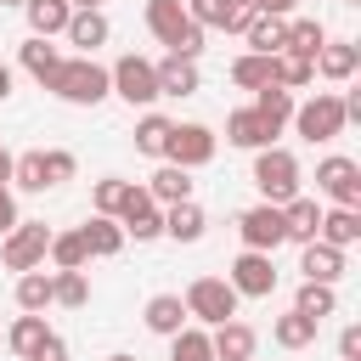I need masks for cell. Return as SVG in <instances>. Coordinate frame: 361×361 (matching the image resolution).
<instances>
[{
	"label": "cell",
	"mask_w": 361,
	"mask_h": 361,
	"mask_svg": "<svg viewBox=\"0 0 361 361\" xmlns=\"http://www.w3.org/2000/svg\"><path fill=\"white\" fill-rule=\"evenodd\" d=\"M45 90H56L68 107H102L113 96V79H107V68L96 56H62V68H56V79Z\"/></svg>",
	"instance_id": "6da1fadb"
},
{
	"label": "cell",
	"mask_w": 361,
	"mask_h": 361,
	"mask_svg": "<svg viewBox=\"0 0 361 361\" xmlns=\"http://www.w3.org/2000/svg\"><path fill=\"white\" fill-rule=\"evenodd\" d=\"M147 28H152V39L158 45H169L175 56H203V34L209 28H197L192 17H186V0H147Z\"/></svg>",
	"instance_id": "7a4b0ae2"
},
{
	"label": "cell",
	"mask_w": 361,
	"mask_h": 361,
	"mask_svg": "<svg viewBox=\"0 0 361 361\" xmlns=\"http://www.w3.org/2000/svg\"><path fill=\"white\" fill-rule=\"evenodd\" d=\"M293 130L316 147V141H338L344 130H350V118H344V96L338 90H316L310 102H293Z\"/></svg>",
	"instance_id": "3957f363"
},
{
	"label": "cell",
	"mask_w": 361,
	"mask_h": 361,
	"mask_svg": "<svg viewBox=\"0 0 361 361\" xmlns=\"http://www.w3.org/2000/svg\"><path fill=\"white\" fill-rule=\"evenodd\" d=\"M254 186H259V203H288L299 192V158L288 147H259L254 152Z\"/></svg>",
	"instance_id": "277c9868"
},
{
	"label": "cell",
	"mask_w": 361,
	"mask_h": 361,
	"mask_svg": "<svg viewBox=\"0 0 361 361\" xmlns=\"http://www.w3.org/2000/svg\"><path fill=\"white\" fill-rule=\"evenodd\" d=\"M180 299H186V316L203 322V327H220V322L237 316V288L226 276H192Z\"/></svg>",
	"instance_id": "5b68a950"
},
{
	"label": "cell",
	"mask_w": 361,
	"mask_h": 361,
	"mask_svg": "<svg viewBox=\"0 0 361 361\" xmlns=\"http://www.w3.org/2000/svg\"><path fill=\"white\" fill-rule=\"evenodd\" d=\"M107 79H113V96L118 102H130V107H152L158 102V73H152V62L147 56H118L113 68H107Z\"/></svg>",
	"instance_id": "8992f818"
},
{
	"label": "cell",
	"mask_w": 361,
	"mask_h": 361,
	"mask_svg": "<svg viewBox=\"0 0 361 361\" xmlns=\"http://www.w3.org/2000/svg\"><path fill=\"white\" fill-rule=\"evenodd\" d=\"M316 192H322L327 203H338V209H361V164L344 158V152L322 158V164H316Z\"/></svg>",
	"instance_id": "52a82bcc"
},
{
	"label": "cell",
	"mask_w": 361,
	"mask_h": 361,
	"mask_svg": "<svg viewBox=\"0 0 361 361\" xmlns=\"http://www.w3.org/2000/svg\"><path fill=\"white\" fill-rule=\"evenodd\" d=\"M45 248H51L45 220H17L0 243V259H6V271H34V265H45Z\"/></svg>",
	"instance_id": "ba28073f"
},
{
	"label": "cell",
	"mask_w": 361,
	"mask_h": 361,
	"mask_svg": "<svg viewBox=\"0 0 361 361\" xmlns=\"http://www.w3.org/2000/svg\"><path fill=\"white\" fill-rule=\"evenodd\" d=\"M237 237H243V248L276 254V248L288 243V231H282V203H254V209H243V214H237Z\"/></svg>",
	"instance_id": "9c48e42d"
},
{
	"label": "cell",
	"mask_w": 361,
	"mask_h": 361,
	"mask_svg": "<svg viewBox=\"0 0 361 361\" xmlns=\"http://www.w3.org/2000/svg\"><path fill=\"white\" fill-rule=\"evenodd\" d=\"M226 282L237 288V299H271V293H276V265H271V254H259V248H243V254L231 259Z\"/></svg>",
	"instance_id": "30bf717a"
},
{
	"label": "cell",
	"mask_w": 361,
	"mask_h": 361,
	"mask_svg": "<svg viewBox=\"0 0 361 361\" xmlns=\"http://www.w3.org/2000/svg\"><path fill=\"white\" fill-rule=\"evenodd\" d=\"M214 147H220V135H214L209 124H175V130H169V147H164V164L203 169V164L214 158Z\"/></svg>",
	"instance_id": "8fae6325"
},
{
	"label": "cell",
	"mask_w": 361,
	"mask_h": 361,
	"mask_svg": "<svg viewBox=\"0 0 361 361\" xmlns=\"http://www.w3.org/2000/svg\"><path fill=\"white\" fill-rule=\"evenodd\" d=\"M113 220H118V226H124V237H135V243H152V237H164V209L147 197V186H130Z\"/></svg>",
	"instance_id": "7c38bea8"
},
{
	"label": "cell",
	"mask_w": 361,
	"mask_h": 361,
	"mask_svg": "<svg viewBox=\"0 0 361 361\" xmlns=\"http://www.w3.org/2000/svg\"><path fill=\"white\" fill-rule=\"evenodd\" d=\"M254 0H186V17L197 28H220V34H243L254 23Z\"/></svg>",
	"instance_id": "4fadbf2b"
},
{
	"label": "cell",
	"mask_w": 361,
	"mask_h": 361,
	"mask_svg": "<svg viewBox=\"0 0 361 361\" xmlns=\"http://www.w3.org/2000/svg\"><path fill=\"white\" fill-rule=\"evenodd\" d=\"M68 45H79V56H96V45H107V34H113V23H107V11L102 6H85V11H73L68 17Z\"/></svg>",
	"instance_id": "5bb4252c"
},
{
	"label": "cell",
	"mask_w": 361,
	"mask_h": 361,
	"mask_svg": "<svg viewBox=\"0 0 361 361\" xmlns=\"http://www.w3.org/2000/svg\"><path fill=\"white\" fill-rule=\"evenodd\" d=\"M276 135H282V130H276V124H265L254 107H237V113L226 118V141H231V147H243V152H259V147H271Z\"/></svg>",
	"instance_id": "9a60e30c"
},
{
	"label": "cell",
	"mask_w": 361,
	"mask_h": 361,
	"mask_svg": "<svg viewBox=\"0 0 361 361\" xmlns=\"http://www.w3.org/2000/svg\"><path fill=\"white\" fill-rule=\"evenodd\" d=\"M305 254H299V276L305 282H338L344 276V248H333V243H322V237H310V243H299Z\"/></svg>",
	"instance_id": "2e32d148"
},
{
	"label": "cell",
	"mask_w": 361,
	"mask_h": 361,
	"mask_svg": "<svg viewBox=\"0 0 361 361\" xmlns=\"http://www.w3.org/2000/svg\"><path fill=\"white\" fill-rule=\"evenodd\" d=\"M6 344H11V355H23V361H34V355H45V350L56 344V333L45 327V316H34V310H23V316L11 322V333H6Z\"/></svg>",
	"instance_id": "e0dca14e"
},
{
	"label": "cell",
	"mask_w": 361,
	"mask_h": 361,
	"mask_svg": "<svg viewBox=\"0 0 361 361\" xmlns=\"http://www.w3.org/2000/svg\"><path fill=\"white\" fill-rule=\"evenodd\" d=\"M209 344H214V361H254V350H259V333L248 327V322H220L214 333H209Z\"/></svg>",
	"instance_id": "ac0fdd59"
},
{
	"label": "cell",
	"mask_w": 361,
	"mask_h": 361,
	"mask_svg": "<svg viewBox=\"0 0 361 361\" xmlns=\"http://www.w3.org/2000/svg\"><path fill=\"white\" fill-rule=\"evenodd\" d=\"M17 62H23V73H28L34 85H51V79H56V68H62V51H56L51 39H39V34H28V39H23V51H17Z\"/></svg>",
	"instance_id": "d6986e66"
},
{
	"label": "cell",
	"mask_w": 361,
	"mask_h": 361,
	"mask_svg": "<svg viewBox=\"0 0 361 361\" xmlns=\"http://www.w3.org/2000/svg\"><path fill=\"white\" fill-rule=\"evenodd\" d=\"M355 68H361V45H350V39H327V45L316 51V73L333 79V85L355 79Z\"/></svg>",
	"instance_id": "ffe728a7"
},
{
	"label": "cell",
	"mask_w": 361,
	"mask_h": 361,
	"mask_svg": "<svg viewBox=\"0 0 361 361\" xmlns=\"http://www.w3.org/2000/svg\"><path fill=\"white\" fill-rule=\"evenodd\" d=\"M316 226H322V203L305 197V192H293V197L282 203V231H288V243H310Z\"/></svg>",
	"instance_id": "44dd1931"
},
{
	"label": "cell",
	"mask_w": 361,
	"mask_h": 361,
	"mask_svg": "<svg viewBox=\"0 0 361 361\" xmlns=\"http://www.w3.org/2000/svg\"><path fill=\"white\" fill-rule=\"evenodd\" d=\"M79 237H85V248H90V259H113L130 237H124V226L113 220V214H90L85 226H79Z\"/></svg>",
	"instance_id": "7402d4cb"
},
{
	"label": "cell",
	"mask_w": 361,
	"mask_h": 361,
	"mask_svg": "<svg viewBox=\"0 0 361 361\" xmlns=\"http://www.w3.org/2000/svg\"><path fill=\"white\" fill-rule=\"evenodd\" d=\"M141 322H147L158 338H169V333H180L192 316H186V299H180V293H152L147 310H141Z\"/></svg>",
	"instance_id": "603a6c76"
},
{
	"label": "cell",
	"mask_w": 361,
	"mask_h": 361,
	"mask_svg": "<svg viewBox=\"0 0 361 361\" xmlns=\"http://www.w3.org/2000/svg\"><path fill=\"white\" fill-rule=\"evenodd\" d=\"M152 73H158V96H192L197 90V62L192 56H164V62H152Z\"/></svg>",
	"instance_id": "cb8c5ba5"
},
{
	"label": "cell",
	"mask_w": 361,
	"mask_h": 361,
	"mask_svg": "<svg viewBox=\"0 0 361 361\" xmlns=\"http://www.w3.org/2000/svg\"><path fill=\"white\" fill-rule=\"evenodd\" d=\"M316 237L322 243H333V248H355L361 243V209H322V226H316Z\"/></svg>",
	"instance_id": "d4e9b609"
},
{
	"label": "cell",
	"mask_w": 361,
	"mask_h": 361,
	"mask_svg": "<svg viewBox=\"0 0 361 361\" xmlns=\"http://www.w3.org/2000/svg\"><path fill=\"white\" fill-rule=\"evenodd\" d=\"M23 17H28V34H39V39H56V34L68 28L73 6H68V0H23Z\"/></svg>",
	"instance_id": "484cf974"
},
{
	"label": "cell",
	"mask_w": 361,
	"mask_h": 361,
	"mask_svg": "<svg viewBox=\"0 0 361 361\" xmlns=\"http://www.w3.org/2000/svg\"><path fill=\"white\" fill-rule=\"evenodd\" d=\"M243 39H248V51L276 56V51L288 45V17H276V11H254V23L243 28Z\"/></svg>",
	"instance_id": "4316f807"
},
{
	"label": "cell",
	"mask_w": 361,
	"mask_h": 361,
	"mask_svg": "<svg viewBox=\"0 0 361 361\" xmlns=\"http://www.w3.org/2000/svg\"><path fill=\"white\" fill-rule=\"evenodd\" d=\"M147 197H152L158 209H169V203H186V197H192V169H180V164H164V169L147 180Z\"/></svg>",
	"instance_id": "83f0119b"
},
{
	"label": "cell",
	"mask_w": 361,
	"mask_h": 361,
	"mask_svg": "<svg viewBox=\"0 0 361 361\" xmlns=\"http://www.w3.org/2000/svg\"><path fill=\"white\" fill-rule=\"evenodd\" d=\"M56 305V293H51V271L45 265H34V271H17V310H34V316H45Z\"/></svg>",
	"instance_id": "f1b7e54d"
},
{
	"label": "cell",
	"mask_w": 361,
	"mask_h": 361,
	"mask_svg": "<svg viewBox=\"0 0 361 361\" xmlns=\"http://www.w3.org/2000/svg\"><path fill=\"white\" fill-rule=\"evenodd\" d=\"M203 226H209V214H203L192 197L164 209V237H175V243H197V237H203Z\"/></svg>",
	"instance_id": "f546056e"
},
{
	"label": "cell",
	"mask_w": 361,
	"mask_h": 361,
	"mask_svg": "<svg viewBox=\"0 0 361 361\" xmlns=\"http://www.w3.org/2000/svg\"><path fill=\"white\" fill-rule=\"evenodd\" d=\"M231 85H243V90L276 85V56H265V51H243V56L231 62Z\"/></svg>",
	"instance_id": "4dcf8cb0"
},
{
	"label": "cell",
	"mask_w": 361,
	"mask_h": 361,
	"mask_svg": "<svg viewBox=\"0 0 361 361\" xmlns=\"http://www.w3.org/2000/svg\"><path fill=\"white\" fill-rule=\"evenodd\" d=\"M45 259H51L56 271H85V265H90V248H85L79 226H73V231H51V248H45Z\"/></svg>",
	"instance_id": "1f68e13d"
},
{
	"label": "cell",
	"mask_w": 361,
	"mask_h": 361,
	"mask_svg": "<svg viewBox=\"0 0 361 361\" xmlns=\"http://www.w3.org/2000/svg\"><path fill=\"white\" fill-rule=\"evenodd\" d=\"M316 316H305V310H288V316H276L271 322V338L282 344V350H305V344H316Z\"/></svg>",
	"instance_id": "d6a6232c"
},
{
	"label": "cell",
	"mask_w": 361,
	"mask_h": 361,
	"mask_svg": "<svg viewBox=\"0 0 361 361\" xmlns=\"http://www.w3.org/2000/svg\"><path fill=\"white\" fill-rule=\"evenodd\" d=\"M322 45H327V28H322L316 17H293V23H288V45H282V51H293V56H310V62H316V51H322Z\"/></svg>",
	"instance_id": "836d02e7"
},
{
	"label": "cell",
	"mask_w": 361,
	"mask_h": 361,
	"mask_svg": "<svg viewBox=\"0 0 361 361\" xmlns=\"http://www.w3.org/2000/svg\"><path fill=\"white\" fill-rule=\"evenodd\" d=\"M254 113H259L265 124L282 130V124L293 118V90H282V85H259V90H254Z\"/></svg>",
	"instance_id": "e575fe53"
},
{
	"label": "cell",
	"mask_w": 361,
	"mask_h": 361,
	"mask_svg": "<svg viewBox=\"0 0 361 361\" xmlns=\"http://www.w3.org/2000/svg\"><path fill=\"white\" fill-rule=\"evenodd\" d=\"M169 361H214V344H209V333L203 327H180V333H169Z\"/></svg>",
	"instance_id": "d590c367"
},
{
	"label": "cell",
	"mask_w": 361,
	"mask_h": 361,
	"mask_svg": "<svg viewBox=\"0 0 361 361\" xmlns=\"http://www.w3.org/2000/svg\"><path fill=\"white\" fill-rule=\"evenodd\" d=\"M169 130H175V118H164V113H147V118L135 124V152H147V158H164V147H169Z\"/></svg>",
	"instance_id": "8d00e7d4"
},
{
	"label": "cell",
	"mask_w": 361,
	"mask_h": 361,
	"mask_svg": "<svg viewBox=\"0 0 361 361\" xmlns=\"http://www.w3.org/2000/svg\"><path fill=\"white\" fill-rule=\"evenodd\" d=\"M276 85H282V90L316 85V62H310V56H293V51H276Z\"/></svg>",
	"instance_id": "74e56055"
},
{
	"label": "cell",
	"mask_w": 361,
	"mask_h": 361,
	"mask_svg": "<svg viewBox=\"0 0 361 361\" xmlns=\"http://www.w3.org/2000/svg\"><path fill=\"white\" fill-rule=\"evenodd\" d=\"M293 310H305V316H333L338 310V293H333V282H299V299H293Z\"/></svg>",
	"instance_id": "f35d334b"
},
{
	"label": "cell",
	"mask_w": 361,
	"mask_h": 361,
	"mask_svg": "<svg viewBox=\"0 0 361 361\" xmlns=\"http://www.w3.org/2000/svg\"><path fill=\"white\" fill-rule=\"evenodd\" d=\"M11 186H17V192H45V186H51V180H45V158H39V152L11 158Z\"/></svg>",
	"instance_id": "ab89813d"
},
{
	"label": "cell",
	"mask_w": 361,
	"mask_h": 361,
	"mask_svg": "<svg viewBox=\"0 0 361 361\" xmlns=\"http://www.w3.org/2000/svg\"><path fill=\"white\" fill-rule=\"evenodd\" d=\"M51 293H56V305L79 310L90 299V282H85V271H51Z\"/></svg>",
	"instance_id": "60d3db41"
},
{
	"label": "cell",
	"mask_w": 361,
	"mask_h": 361,
	"mask_svg": "<svg viewBox=\"0 0 361 361\" xmlns=\"http://www.w3.org/2000/svg\"><path fill=\"white\" fill-rule=\"evenodd\" d=\"M124 192H130V180H118V175H102V180L90 186V203H96V214H118Z\"/></svg>",
	"instance_id": "b9f144b4"
},
{
	"label": "cell",
	"mask_w": 361,
	"mask_h": 361,
	"mask_svg": "<svg viewBox=\"0 0 361 361\" xmlns=\"http://www.w3.org/2000/svg\"><path fill=\"white\" fill-rule=\"evenodd\" d=\"M39 158H45V180H51V186L73 180V169H79V158H73L68 147H51V152H39Z\"/></svg>",
	"instance_id": "7bdbcfd3"
},
{
	"label": "cell",
	"mask_w": 361,
	"mask_h": 361,
	"mask_svg": "<svg viewBox=\"0 0 361 361\" xmlns=\"http://www.w3.org/2000/svg\"><path fill=\"white\" fill-rule=\"evenodd\" d=\"M17 220H23V214H17V197H11V186L0 180V237H6V231H11Z\"/></svg>",
	"instance_id": "ee69618b"
},
{
	"label": "cell",
	"mask_w": 361,
	"mask_h": 361,
	"mask_svg": "<svg viewBox=\"0 0 361 361\" xmlns=\"http://www.w3.org/2000/svg\"><path fill=\"white\" fill-rule=\"evenodd\" d=\"M338 355H344V361H361V327H355V322L338 333Z\"/></svg>",
	"instance_id": "f6af8a7d"
},
{
	"label": "cell",
	"mask_w": 361,
	"mask_h": 361,
	"mask_svg": "<svg viewBox=\"0 0 361 361\" xmlns=\"http://www.w3.org/2000/svg\"><path fill=\"white\" fill-rule=\"evenodd\" d=\"M254 6H259V11H276V17H288V11H293V0H254Z\"/></svg>",
	"instance_id": "bcb514c9"
},
{
	"label": "cell",
	"mask_w": 361,
	"mask_h": 361,
	"mask_svg": "<svg viewBox=\"0 0 361 361\" xmlns=\"http://www.w3.org/2000/svg\"><path fill=\"white\" fill-rule=\"evenodd\" d=\"M11 85H17V73H11V68H6V62H0V102H6V96H11Z\"/></svg>",
	"instance_id": "7dc6e473"
},
{
	"label": "cell",
	"mask_w": 361,
	"mask_h": 361,
	"mask_svg": "<svg viewBox=\"0 0 361 361\" xmlns=\"http://www.w3.org/2000/svg\"><path fill=\"white\" fill-rule=\"evenodd\" d=\"M0 180L11 186V152H6V147H0Z\"/></svg>",
	"instance_id": "c3c4849f"
},
{
	"label": "cell",
	"mask_w": 361,
	"mask_h": 361,
	"mask_svg": "<svg viewBox=\"0 0 361 361\" xmlns=\"http://www.w3.org/2000/svg\"><path fill=\"white\" fill-rule=\"evenodd\" d=\"M34 361H62V338H56V344H51L45 355H34Z\"/></svg>",
	"instance_id": "681fc988"
},
{
	"label": "cell",
	"mask_w": 361,
	"mask_h": 361,
	"mask_svg": "<svg viewBox=\"0 0 361 361\" xmlns=\"http://www.w3.org/2000/svg\"><path fill=\"white\" fill-rule=\"evenodd\" d=\"M68 6H73V11H85V6H102V0H68Z\"/></svg>",
	"instance_id": "f907efd6"
},
{
	"label": "cell",
	"mask_w": 361,
	"mask_h": 361,
	"mask_svg": "<svg viewBox=\"0 0 361 361\" xmlns=\"http://www.w3.org/2000/svg\"><path fill=\"white\" fill-rule=\"evenodd\" d=\"M107 361H135V355H107Z\"/></svg>",
	"instance_id": "816d5d0a"
},
{
	"label": "cell",
	"mask_w": 361,
	"mask_h": 361,
	"mask_svg": "<svg viewBox=\"0 0 361 361\" xmlns=\"http://www.w3.org/2000/svg\"><path fill=\"white\" fill-rule=\"evenodd\" d=\"M0 6H23V0H0Z\"/></svg>",
	"instance_id": "f5cc1de1"
}]
</instances>
